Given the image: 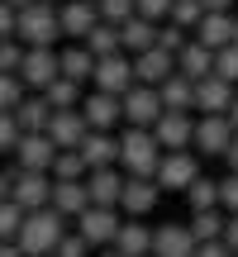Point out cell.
I'll list each match as a JSON object with an SVG mask.
<instances>
[{
	"mask_svg": "<svg viewBox=\"0 0 238 257\" xmlns=\"http://www.w3.org/2000/svg\"><path fill=\"white\" fill-rule=\"evenodd\" d=\"M5 5H15V10H24V5H34V0H5Z\"/></svg>",
	"mask_w": 238,
	"mask_h": 257,
	"instance_id": "55",
	"label": "cell"
},
{
	"mask_svg": "<svg viewBox=\"0 0 238 257\" xmlns=\"http://www.w3.org/2000/svg\"><path fill=\"white\" fill-rule=\"evenodd\" d=\"M57 76H62V67H57V48H24V62H19V81H24V91H48Z\"/></svg>",
	"mask_w": 238,
	"mask_h": 257,
	"instance_id": "8",
	"label": "cell"
},
{
	"mask_svg": "<svg viewBox=\"0 0 238 257\" xmlns=\"http://www.w3.org/2000/svg\"><path fill=\"white\" fill-rule=\"evenodd\" d=\"M195 176H200V153H195V148H181V153H162L153 181L162 186V191H181L186 195Z\"/></svg>",
	"mask_w": 238,
	"mask_h": 257,
	"instance_id": "4",
	"label": "cell"
},
{
	"mask_svg": "<svg viewBox=\"0 0 238 257\" xmlns=\"http://www.w3.org/2000/svg\"><path fill=\"white\" fill-rule=\"evenodd\" d=\"M48 5H62V0H48Z\"/></svg>",
	"mask_w": 238,
	"mask_h": 257,
	"instance_id": "57",
	"label": "cell"
},
{
	"mask_svg": "<svg viewBox=\"0 0 238 257\" xmlns=\"http://www.w3.org/2000/svg\"><path fill=\"white\" fill-rule=\"evenodd\" d=\"M86 48H91L95 57H110V53H124V43H119V24H95L91 34H86Z\"/></svg>",
	"mask_w": 238,
	"mask_h": 257,
	"instance_id": "34",
	"label": "cell"
},
{
	"mask_svg": "<svg viewBox=\"0 0 238 257\" xmlns=\"http://www.w3.org/2000/svg\"><path fill=\"white\" fill-rule=\"evenodd\" d=\"M172 72H176V57L167 48H148V53L134 57V81H143V86H162Z\"/></svg>",
	"mask_w": 238,
	"mask_h": 257,
	"instance_id": "23",
	"label": "cell"
},
{
	"mask_svg": "<svg viewBox=\"0 0 238 257\" xmlns=\"http://www.w3.org/2000/svg\"><path fill=\"white\" fill-rule=\"evenodd\" d=\"M95 91H110V95H124L134 86V57L129 53H110V57H95V76H91Z\"/></svg>",
	"mask_w": 238,
	"mask_h": 257,
	"instance_id": "11",
	"label": "cell"
},
{
	"mask_svg": "<svg viewBox=\"0 0 238 257\" xmlns=\"http://www.w3.org/2000/svg\"><path fill=\"white\" fill-rule=\"evenodd\" d=\"M19 62H24V43L19 38H0V72L19 76Z\"/></svg>",
	"mask_w": 238,
	"mask_h": 257,
	"instance_id": "40",
	"label": "cell"
},
{
	"mask_svg": "<svg viewBox=\"0 0 238 257\" xmlns=\"http://www.w3.org/2000/svg\"><path fill=\"white\" fill-rule=\"evenodd\" d=\"M43 134L53 138L57 148H81V138L91 134V124H86L81 105H76V110H53V119H48V128H43Z\"/></svg>",
	"mask_w": 238,
	"mask_h": 257,
	"instance_id": "16",
	"label": "cell"
},
{
	"mask_svg": "<svg viewBox=\"0 0 238 257\" xmlns=\"http://www.w3.org/2000/svg\"><path fill=\"white\" fill-rule=\"evenodd\" d=\"M229 143H233V124H229V114H195V153L200 157H224L229 153Z\"/></svg>",
	"mask_w": 238,
	"mask_h": 257,
	"instance_id": "10",
	"label": "cell"
},
{
	"mask_svg": "<svg viewBox=\"0 0 238 257\" xmlns=\"http://www.w3.org/2000/svg\"><path fill=\"white\" fill-rule=\"evenodd\" d=\"M119 105H124V124H138V128H153L157 119H162V95H157V86H143L134 81L124 95H119Z\"/></svg>",
	"mask_w": 238,
	"mask_h": 257,
	"instance_id": "6",
	"label": "cell"
},
{
	"mask_svg": "<svg viewBox=\"0 0 238 257\" xmlns=\"http://www.w3.org/2000/svg\"><path fill=\"white\" fill-rule=\"evenodd\" d=\"M48 257H53V252H48Z\"/></svg>",
	"mask_w": 238,
	"mask_h": 257,
	"instance_id": "58",
	"label": "cell"
},
{
	"mask_svg": "<svg viewBox=\"0 0 238 257\" xmlns=\"http://www.w3.org/2000/svg\"><path fill=\"white\" fill-rule=\"evenodd\" d=\"M15 119H19V128H24V134H43L48 119H53V105H48V95H43V91H29L24 100L15 105Z\"/></svg>",
	"mask_w": 238,
	"mask_h": 257,
	"instance_id": "24",
	"label": "cell"
},
{
	"mask_svg": "<svg viewBox=\"0 0 238 257\" xmlns=\"http://www.w3.org/2000/svg\"><path fill=\"white\" fill-rule=\"evenodd\" d=\"M233 257H238V252H233Z\"/></svg>",
	"mask_w": 238,
	"mask_h": 257,
	"instance_id": "60",
	"label": "cell"
},
{
	"mask_svg": "<svg viewBox=\"0 0 238 257\" xmlns=\"http://www.w3.org/2000/svg\"><path fill=\"white\" fill-rule=\"evenodd\" d=\"M0 257H24V248L19 243H0Z\"/></svg>",
	"mask_w": 238,
	"mask_h": 257,
	"instance_id": "52",
	"label": "cell"
},
{
	"mask_svg": "<svg viewBox=\"0 0 238 257\" xmlns=\"http://www.w3.org/2000/svg\"><path fill=\"white\" fill-rule=\"evenodd\" d=\"M86 195H91V205H114L119 210L124 172H119V167H95V172H86Z\"/></svg>",
	"mask_w": 238,
	"mask_h": 257,
	"instance_id": "20",
	"label": "cell"
},
{
	"mask_svg": "<svg viewBox=\"0 0 238 257\" xmlns=\"http://www.w3.org/2000/svg\"><path fill=\"white\" fill-rule=\"evenodd\" d=\"M57 67H62V76H72V81H91L95 76V53L86 43H72L57 53Z\"/></svg>",
	"mask_w": 238,
	"mask_h": 257,
	"instance_id": "28",
	"label": "cell"
},
{
	"mask_svg": "<svg viewBox=\"0 0 238 257\" xmlns=\"http://www.w3.org/2000/svg\"><path fill=\"white\" fill-rule=\"evenodd\" d=\"M167 19H172L176 29H186V34H195V24L205 19V5L200 0H172V15Z\"/></svg>",
	"mask_w": 238,
	"mask_h": 257,
	"instance_id": "35",
	"label": "cell"
},
{
	"mask_svg": "<svg viewBox=\"0 0 238 257\" xmlns=\"http://www.w3.org/2000/svg\"><path fill=\"white\" fill-rule=\"evenodd\" d=\"M81 157L86 167H119V134H110V128H91V134L81 138Z\"/></svg>",
	"mask_w": 238,
	"mask_h": 257,
	"instance_id": "21",
	"label": "cell"
},
{
	"mask_svg": "<svg viewBox=\"0 0 238 257\" xmlns=\"http://www.w3.org/2000/svg\"><path fill=\"white\" fill-rule=\"evenodd\" d=\"M86 157H81V148H57V157H53V167H48V176L53 181H86Z\"/></svg>",
	"mask_w": 238,
	"mask_h": 257,
	"instance_id": "30",
	"label": "cell"
},
{
	"mask_svg": "<svg viewBox=\"0 0 238 257\" xmlns=\"http://www.w3.org/2000/svg\"><path fill=\"white\" fill-rule=\"evenodd\" d=\"M176 72L191 76V81H205V76L214 72V53H210L205 43H195V38H191V43L176 53Z\"/></svg>",
	"mask_w": 238,
	"mask_h": 257,
	"instance_id": "27",
	"label": "cell"
},
{
	"mask_svg": "<svg viewBox=\"0 0 238 257\" xmlns=\"http://www.w3.org/2000/svg\"><path fill=\"white\" fill-rule=\"evenodd\" d=\"M195 43H205L210 53H219V48L233 43V15H224V10H205V19L195 24Z\"/></svg>",
	"mask_w": 238,
	"mask_h": 257,
	"instance_id": "22",
	"label": "cell"
},
{
	"mask_svg": "<svg viewBox=\"0 0 238 257\" xmlns=\"http://www.w3.org/2000/svg\"><path fill=\"white\" fill-rule=\"evenodd\" d=\"M19 119H15V110H0V153H15V143H19Z\"/></svg>",
	"mask_w": 238,
	"mask_h": 257,
	"instance_id": "42",
	"label": "cell"
},
{
	"mask_svg": "<svg viewBox=\"0 0 238 257\" xmlns=\"http://www.w3.org/2000/svg\"><path fill=\"white\" fill-rule=\"evenodd\" d=\"M224 162H229V172H238V134H233V143H229V153H224Z\"/></svg>",
	"mask_w": 238,
	"mask_h": 257,
	"instance_id": "51",
	"label": "cell"
},
{
	"mask_svg": "<svg viewBox=\"0 0 238 257\" xmlns=\"http://www.w3.org/2000/svg\"><path fill=\"white\" fill-rule=\"evenodd\" d=\"M119 224H124V214H119L114 205H86V210L76 214V233H81L91 248H110L119 238Z\"/></svg>",
	"mask_w": 238,
	"mask_h": 257,
	"instance_id": "5",
	"label": "cell"
},
{
	"mask_svg": "<svg viewBox=\"0 0 238 257\" xmlns=\"http://www.w3.org/2000/svg\"><path fill=\"white\" fill-rule=\"evenodd\" d=\"M224 219H229L224 210H191V233H195V243L224 238Z\"/></svg>",
	"mask_w": 238,
	"mask_h": 257,
	"instance_id": "32",
	"label": "cell"
},
{
	"mask_svg": "<svg viewBox=\"0 0 238 257\" xmlns=\"http://www.w3.org/2000/svg\"><path fill=\"white\" fill-rule=\"evenodd\" d=\"M233 95H238V86L224 81L219 72H210L205 81H195V114H224L233 105Z\"/></svg>",
	"mask_w": 238,
	"mask_h": 257,
	"instance_id": "14",
	"label": "cell"
},
{
	"mask_svg": "<svg viewBox=\"0 0 238 257\" xmlns=\"http://www.w3.org/2000/svg\"><path fill=\"white\" fill-rule=\"evenodd\" d=\"M153 138L162 143V153H181L195 143V110H162V119L153 124Z\"/></svg>",
	"mask_w": 238,
	"mask_h": 257,
	"instance_id": "9",
	"label": "cell"
},
{
	"mask_svg": "<svg viewBox=\"0 0 238 257\" xmlns=\"http://www.w3.org/2000/svg\"><path fill=\"white\" fill-rule=\"evenodd\" d=\"M48 105H53V110H76V105L86 100V81H72V76H57L53 86H48Z\"/></svg>",
	"mask_w": 238,
	"mask_h": 257,
	"instance_id": "31",
	"label": "cell"
},
{
	"mask_svg": "<svg viewBox=\"0 0 238 257\" xmlns=\"http://www.w3.org/2000/svg\"><path fill=\"white\" fill-rule=\"evenodd\" d=\"M95 257H124V252H119L114 243H110V248H95Z\"/></svg>",
	"mask_w": 238,
	"mask_h": 257,
	"instance_id": "54",
	"label": "cell"
},
{
	"mask_svg": "<svg viewBox=\"0 0 238 257\" xmlns=\"http://www.w3.org/2000/svg\"><path fill=\"white\" fill-rule=\"evenodd\" d=\"M219 210L224 214H238V172L219 176Z\"/></svg>",
	"mask_w": 238,
	"mask_h": 257,
	"instance_id": "43",
	"label": "cell"
},
{
	"mask_svg": "<svg viewBox=\"0 0 238 257\" xmlns=\"http://www.w3.org/2000/svg\"><path fill=\"white\" fill-rule=\"evenodd\" d=\"M153 257H195L191 224H157L153 229Z\"/></svg>",
	"mask_w": 238,
	"mask_h": 257,
	"instance_id": "17",
	"label": "cell"
},
{
	"mask_svg": "<svg viewBox=\"0 0 238 257\" xmlns=\"http://www.w3.org/2000/svg\"><path fill=\"white\" fill-rule=\"evenodd\" d=\"M200 5H205V10H224V15H233L238 0H200Z\"/></svg>",
	"mask_w": 238,
	"mask_h": 257,
	"instance_id": "50",
	"label": "cell"
},
{
	"mask_svg": "<svg viewBox=\"0 0 238 257\" xmlns=\"http://www.w3.org/2000/svg\"><path fill=\"white\" fill-rule=\"evenodd\" d=\"M214 72H219L224 81L238 86V43H229V48H219V53H214Z\"/></svg>",
	"mask_w": 238,
	"mask_h": 257,
	"instance_id": "39",
	"label": "cell"
},
{
	"mask_svg": "<svg viewBox=\"0 0 238 257\" xmlns=\"http://www.w3.org/2000/svg\"><path fill=\"white\" fill-rule=\"evenodd\" d=\"M15 38H19L24 48H57V38H62L57 5H48V0L24 5V10H19V19H15Z\"/></svg>",
	"mask_w": 238,
	"mask_h": 257,
	"instance_id": "3",
	"label": "cell"
},
{
	"mask_svg": "<svg viewBox=\"0 0 238 257\" xmlns=\"http://www.w3.org/2000/svg\"><path fill=\"white\" fill-rule=\"evenodd\" d=\"M57 157V143L48 134H19L15 143V167H24V172H48Z\"/></svg>",
	"mask_w": 238,
	"mask_h": 257,
	"instance_id": "15",
	"label": "cell"
},
{
	"mask_svg": "<svg viewBox=\"0 0 238 257\" xmlns=\"http://www.w3.org/2000/svg\"><path fill=\"white\" fill-rule=\"evenodd\" d=\"M57 24H62V38L86 43V34L100 24V10H95V0H62L57 5Z\"/></svg>",
	"mask_w": 238,
	"mask_h": 257,
	"instance_id": "13",
	"label": "cell"
},
{
	"mask_svg": "<svg viewBox=\"0 0 238 257\" xmlns=\"http://www.w3.org/2000/svg\"><path fill=\"white\" fill-rule=\"evenodd\" d=\"M24 214H29V210H19L15 200H0V243H15V238H19Z\"/></svg>",
	"mask_w": 238,
	"mask_h": 257,
	"instance_id": "36",
	"label": "cell"
},
{
	"mask_svg": "<svg viewBox=\"0 0 238 257\" xmlns=\"http://www.w3.org/2000/svg\"><path fill=\"white\" fill-rule=\"evenodd\" d=\"M10 200H15L19 210H43V205L53 200V176L15 167V191H10Z\"/></svg>",
	"mask_w": 238,
	"mask_h": 257,
	"instance_id": "12",
	"label": "cell"
},
{
	"mask_svg": "<svg viewBox=\"0 0 238 257\" xmlns=\"http://www.w3.org/2000/svg\"><path fill=\"white\" fill-rule=\"evenodd\" d=\"M67 238V219L53 210V205H43V210H29L24 224H19V248H24V257H48L57 252V243Z\"/></svg>",
	"mask_w": 238,
	"mask_h": 257,
	"instance_id": "1",
	"label": "cell"
},
{
	"mask_svg": "<svg viewBox=\"0 0 238 257\" xmlns=\"http://www.w3.org/2000/svg\"><path fill=\"white\" fill-rule=\"evenodd\" d=\"M24 95H29V91H24V81H19L15 72H0V110H15Z\"/></svg>",
	"mask_w": 238,
	"mask_h": 257,
	"instance_id": "38",
	"label": "cell"
},
{
	"mask_svg": "<svg viewBox=\"0 0 238 257\" xmlns=\"http://www.w3.org/2000/svg\"><path fill=\"white\" fill-rule=\"evenodd\" d=\"M157 162H162V143L153 138V128L124 124V134H119V172L124 176H153Z\"/></svg>",
	"mask_w": 238,
	"mask_h": 257,
	"instance_id": "2",
	"label": "cell"
},
{
	"mask_svg": "<svg viewBox=\"0 0 238 257\" xmlns=\"http://www.w3.org/2000/svg\"><path fill=\"white\" fill-rule=\"evenodd\" d=\"M186 43H191V34H186V29H176L172 19H162V24H157V48H167V53L176 57Z\"/></svg>",
	"mask_w": 238,
	"mask_h": 257,
	"instance_id": "37",
	"label": "cell"
},
{
	"mask_svg": "<svg viewBox=\"0 0 238 257\" xmlns=\"http://www.w3.org/2000/svg\"><path fill=\"white\" fill-rule=\"evenodd\" d=\"M134 10H138V15H148V19H157V24H162V19L172 15V0H134Z\"/></svg>",
	"mask_w": 238,
	"mask_h": 257,
	"instance_id": "45",
	"label": "cell"
},
{
	"mask_svg": "<svg viewBox=\"0 0 238 257\" xmlns=\"http://www.w3.org/2000/svg\"><path fill=\"white\" fill-rule=\"evenodd\" d=\"M148 257H153V252H148Z\"/></svg>",
	"mask_w": 238,
	"mask_h": 257,
	"instance_id": "59",
	"label": "cell"
},
{
	"mask_svg": "<svg viewBox=\"0 0 238 257\" xmlns=\"http://www.w3.org/2000/svg\"><path fill=\"white\" fill-rule=\"evenodd\" d=\"M48 205H53L62 219H76V214L91 205V195H86V181H53V200H48Z\"/></svg>",
	"mask_w": 238,
	"mask_h": 257,
	"instance_id": "26",
	"label": "cell"
},
{
	"mask_svg": "<svg viewBox=\"0 0 238 257\" xmlns=\"http://www.w3.org/2000/svg\"><path fill=\"white\" fill-rule=\"evenodd\" d=\"M224 243L238 252V214H229V219H224Z\"/></svg>",
	"mask_w": 238,
	"mask_h": 257,
	"instance_id": "48",
	"label": "cell"
},
{
	"mask_svg": "<svg viewBox=\"0 0 238 257\" xmlns=\"http://www.w3.org/2000/svg\"><path fill=\"white\" fill-rule=\"evenodd\" d=\"M81 114H86L91 128H110V134L124 124V105H119V95H110V91H91L81 100Z\"/></svg>",
	"mask_w": 238,
	"mask_h": 257,
	"instance_id": "18",
	"label": "cell"
},
{
	"mask_svg": "<svg viewBox=\"0 0 238 257\" xmlns=\"http://www.w3.org/2000/svg\"><path fill=\"white\" fill-rule=\"evenodd\" d=\"M114 248L124 252V257H148V252H153V224H143V219H124V224H119Z\"/></svg>",
	"mask_w": 238,
	"mask_h": 257,
	"instance_id": "25",
	"label": "cell"
},
{
	"mask_svg": "<svg viewBox=\"0 0 238 257\" xmlns=\"http://www.w3.org/2000/svg\"><path fill=\"white\" fill-rule=\"evenodd\" d=\"M195 257H233V248L224 238H214V243H195Z\"/></svg>",
	"mask_w": 238,
	"mask_h": 257,
	"instance_id": "46",
	"label": "cell"
},
{
	"mask_svg": "<svg viewBox=\"0 0 238 257\" xmlns=\"http://www.w3.org/2000/svg\"><path fill=\"white\" fill-rule=\"evenodd\" d=\"M95 10H100L105 24H124V19L134 15V0H95Z\"/></svg>",
	"mask_w": 238,
	"mask_h": 257,
	"instance_id": "41",
	"label": "cell"
},
{
	"mask_svg": "<svg viewBox=\"0 0 238 257\" xmlns=\"http://www.w3.org/2000/svg\"><path fill=\"white\" fill-rule=\"evenodd\" d=\"M224 114H229V124H233V134H238V95H233V105H229Z\"/></svg>",
	"mask_w": 238,
	"mask_h": 257,
	"instance_id": "53",
	"label": "cell"
},
{
	"mask_svg": "<svg viewBox=\"0 0 238 257\" xmlns=\"http://www.w3.org/2000/svg\"><path fill=\"white\" fill-rule=\"evenodd\" d=\"M162 200V186L153 176H124V195H119V214L124 219H148Z\"/></svg>",
	"mask_w": 238,
	"mask_h": 257,
	"instance_id": "7",
	"label": "cell"
},
{
	"mask_svg": "<svg viewBox=\"0 0 238 257\" xmlns=\"http://www.w3.org/2000/svg\"><path fill=\"white\" fill-rule=\"evenodd\" d=\"M53 257H95V248L81 238V233H67V238L57 243V252H53Z\"/></svg>",
	"mask_w": 238,
	"mask_h": 257,
	"instance_id": "44",
	"label": "cell"
},
{
	"mask_svg": "<svg viewBox=\"0 0 238 257\" xmlns=\"http://www.w3.org/2000/svg\"><path fill=\"white\" fill-rule=\"evenodd\" d=\"M119 43H124V53L129 57H138V53H148V48H157V19H148V15H129L124 24H119Z\"/></svg>",
	"mask_w": 238,
	"mask_h": 257,
	"instance_id": "19",
	"label": "cell"
},
{
	"mask_svg": "<svg viewBox=\"0 0 238 257\" xmlns=\"http://www.w3.org/2000/svg\"><path fill=\"white\" fill-rule=\"evenodd\" d=\"M157 95H162L167 110H195V81H191V76H181V72L167 76V81L157 86Z\"/></svg>",
	"mask_w": 238,
	"mask_h": 257,
	"instance_id": "29",
	"label": "cell"
},
{
	"mask_svg": "<svg viewBox=\"0 0 238 257\" xmlns=\"http://www.w3.org/2000/svg\"><path fill=\"white\" fill-rule=\"evenodd\" d=\"M233 43H238V15H233Z\"/></svg>",
	"mask_w": 238,
	"mask_h": 257,
	"instance_id": "56",
	"label": "cell"
},
{
	"mask_svg": "<svg viewBox=\"0 0 238 257\" xmlns=\"http://www.w3.org/2000/svg\"><path fill=\"white\" fill-rule=\"evenodd\" d=\"M15 19H19V10L0 0V38H15Z\"/></svg>",
	"mask_w": 238,
	"mask_h": 257,
	"instance_id": "47",
	"label": "cell"
},
{
	"mask_svg": "<svg viewBox=\"0 0 238 257\" xmlns=\"http://www.w3.org/2000/svg\"><path fill=\"white\" fill-rule=\"evenodd\" d=\"M10 191H15V167L0 172V200H10Z\"/></svg>",
	"mask_w": 238,
	"mask_h": 257,
	"instance_id": "49",
	"label": "cell"
},
{
	"mask_svg": "<svg viewBox=\"0 0 238 257\" xmlns=\"http://www.w3.org/2000/svg\"><path fill=\"white\" fill-rule=\"evenodd\" d=\"M186 205L191 210H219V176H195L191 191H186Z\"/></svg>",
	"mask_w": 238,
	"mask_h": 257,
	"instance_id": "33",
	"label": "cell"
}]
</instances>
